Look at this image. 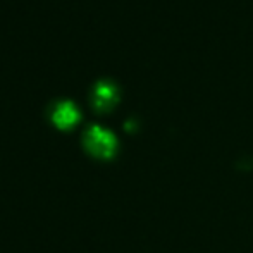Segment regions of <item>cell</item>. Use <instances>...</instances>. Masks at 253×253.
<instances>
[{"instance_id":"1","label":"cell","mask_w":253,"mask_h":253,"mask_svg":"<svg viewBox=\"0 0 253 253\" xmlns=\"http://www.w3.org/2000/svg\"><path fill=\"white\" fill-rule=\"evenodd\" d=\"M81 143H83V148L88 155L102 160V162L112 160L119 150V141H117L116 134L107 127L98 126V124H90L83 131Z\"/></svg>"},{"instance_id":"2","label":"cell","mask_w":253,"mask_h":253,"mask_svg":"<svg viewBox=\"0 0 253 253\" xmlns=\"http://www.w3.org/2000/svg\"><path fill=\"white\" fill-rule=\"evenodd\" d=\"M48 121L60 131H69L80 123L81 110L76 107V103L67 100V98H59L48 103L47 107Z\"/></svg>"},{"instance_id":"3","label":"cell","mask_w":253,"mask_h":253,"mask_svg":"<svg viewBox=\"0 0 253 253\" xmlns=\"http://www.w3.org/2000/svg\"><path fill=\"white\" fill-rule=\"evenodd\" d=\"M119 102V88L112 80L100 78L90 88V103L97 112H110Z\"/></svg>"},{"instance_id":"4","label":"cell","mask_w":253,"mask_h":253,"mask_svg":"<svg viewBox=\"0 0 253 253\" xmlns=\"http://www.w3.org/2000/svg\"><path fill=\"white\" fill-rule=\"evenodd\" d=\"M136 126H138V124H136V121H134V119H127L126 123H124L126 131H134V129H136Z\"/></svg>"}]
</instances>
